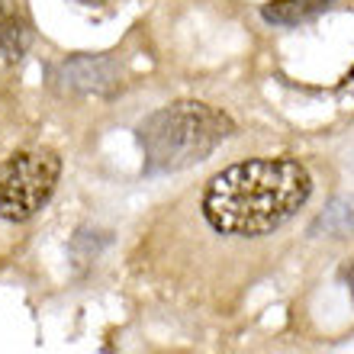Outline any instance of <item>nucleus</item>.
<instances>
[{"label":"nucleus","instance_id":"4","mask_svg":"<svg viewBox=\"0 0 354 354\" xmlns=\"http://www.w3.org/2000/svg\"><path fill=\"white\" fill-rule=\"evenodd\" d=\"M55 84L71 93L110 97L120 91V65L110 55H77L55 68Z\"/></svg>","mask_w":354,"mask_h":354},{"label":"nucleus","instance_id":"2","mask_svg":"<svg viewBox=\"0 0 354 354\" xmlns=\"http://www.w3.org/2000/svg\"><path fill=\"white\" fill-rule=\"evenodd\" d=\"M235 132V122L225 113L196 100H180L161 106L139 126V142L145 151L149 174L184 171L209 158Z\"/></svg>","mask_w":354,"mask_h":354},{"label":"nucleus","instance_id":"5","mask_svg":"<svg viewBox=\"0 0 354 354\" xmlns=\"http://www.w3.org/2000/svg\"><path fill=\"white\" fill-rule=\"evenodd\" d=\"M32 42V26H29L26 10L19 0H0V68L17 65L26 55Z\"/></svg>","mask_w":354,"mask_h":354},{"label":"nucleus","instance_id":"6","mask_svg":"<svg viewBox=\"0 0 354 354\" xmlns=\"http://www.w3.org/2000/svg\"><path fill=\"white\" fill-rule=\"evenodd\" d=\"M309 235H328V239L354 235V194L328 200V206L309 225Z\"/></svg>","mask_w":354,"mask_h":354},{"label":"nucleus","instance_id":"9","mask_svg":"<svg viewBox=\"0 0 354 354\" xmlns=\"http://www.w3.org/2000/svg\"><path fill=\"white\" fill-rule=\"evenodd\" d=\"M77 3H87V7H97V3H106V0H77Z\"/></svg>","mask_w":354,"mask_h":354},{"label":"nucleus","instance_id":"1","mask_svg":"<svg viewBox=\"0 0 354 354\" xmlns=\"http://www.w3.org/2000/svg\"><path fill=\"white\" fill-rule=\"evenodd\" d=\"M309 194L313 177L297 158H252L206 184L203 216L216 232L254 239L293 219Z\"/></svg>","mask_w":354,"mask_h":354},{"label":"nucleus","instance_id":"3","mask_svg":"<svg viewBox=\"0 0 354 354\" xmlns=\"http://www.w3.org/2000/svg\"><path fill=\"white\" fill-rule=\"evenodd\" d=\"M62 174V158L52 149L13 151L0 168V219L26 223L52 200Z\"/></svg>","mask_w":354,"mask_h":354},{"label":"nucleus","instance_id":"7","mask_svg":"<svg viewBox=\"0 0 354 354\" xmlns=\"http://www.w3.org/2000/svg\"><path fill=\"white\" fill-rule=\"evenodd\" d=\"M335 0H270L261 7V17L274 26H299L306 19L326 13Z\"/></svg>","mask_w":354,"mask_h":354},{"label":"nucleus","instance_id":"8","mask_svg":"<svg viewBox=\"0 0 354 354\" xmlns=\"http://www.w3.org/2000/svg\"><path fill=\"white\" fill-rule=\"evenodd\" d=\"M338 277L345 280L348 293H351V299H354V261H345V264H342V268H338Z\"/></svg>","mask_w":354,"mask_h":354}]
</instances>
